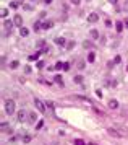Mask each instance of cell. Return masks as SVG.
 Segmentation results:
<instances>
[{"label":"cell","instance_id":"obj_27","mask_svg":"<svg viewBox=\"0 0 128 145\" xmlns=\"http://www.w3.org/2000/svg\"><path fill=\"white\" fill-rule=\"evenodd\" d=\"M66 49H73L75 47V41H70V43H66V46H65Z\"/></svg>","mask_w":128,"mask_h":145},{"label":"cell","instance_id":"obj_5","mask_svg":"<svg viewBox=\"0 0 128 145\" xmlns=\"http://www.w3.org/2000/svg\"><path fill=\"white\" fill-rule=\"evenodd\" d=\"M18 121H19V122L26 121V111H24V109H21V111L18 113Z\"/></svg>","mask_w":128,"mask_h":145},{"label":"cell","instance_id":"obj_43","mask_svg":"<svg viewBox=\"0 0 128 145\" xmlns=\"http://www.w3.org/2000/svg\"><path fill=\"white\" fill-rule=\"evenodd\" d=\"M125 114H127V116H128V109H127V111H123V116H125Z\"/></svg>","mask_w":128,"mask_h":145},{"label":"cell","instance_id":"obj_7","mask_svg":"<svg viewBox=\"0 0 128 145\" xmlns=\"http://www.w3.org/2000/svg\"><path fill=\"white\" fill-rule=\"evenodd\" d=\"M107 132H109L110 135L117 137V139H120V137H122V134H120V132H117V130H115V129H112V127H110V129H107Z\"/></svg>","mask_w":128,"mask_h":145},{"label":"cell","instance_id":"obj_15","mask_svg":"<svg viewBox=\"0 0 128 145\" xmlns=\"http://www.w3.org/2000/svg\"><path fill=\"white\" fill-rule=\"evenodd\" d=\"M89 34H91V38L97 39V38H99V31H97V29H91V31H89Z\"/></svg>","mask_w":128,"mask_h":145},{"label":"cell","instance_id":"obj_25","mask_svg":"<svg viewBox=\"0 0 128 145\" xmlns=\"http://www.w3.org/2000/svg\"><path fill=\"white\" fill-rule=\"evenodd\" d=\"M41 26H42V25H41V21H36V23H34V31H39V29H41Z\"/></svg>","mask_w":128,"mask_h":145},{"label":"cell","instance_id":"obj_29","mask_svg":"<svg viewBox=\"0 0 128 145\" xmlns=\"http://www.w3.org/2000/svg\"><path fill=\"white\" fill-rule=\"evenodd\" d=\"M83 46H84V47H92V43H91V41H84Z\"/></svg>","mask_w":128,"mask_h":145},{"label":"cell","instance_id":"obj_34","mask_svg":"<svg viewBox=\"0 0 128 145\" xmlns=\"http://www.w3.org/2000/svg\"><path fill=\"white\" fill-rule=\"evenodd\" d=\"M36 67H37V69H44V62H37Z\"/></svg>","mask_w":128,"mask_h":145},{"label":"cell","instance_id":"obj_39","mask_svg":"<svg viewBox=\"0 0 128 145\" xmlns=\"http://www.w3.org/2000/svg\"><path fill=\"white\" fill-rule=\"evenodd\" d=\"M117 2H119V0H109V3H112V5H115Z\"/></svg>","mask_w":128,"mask_h":145},{"label":"cell","instance_id":"obj_10","mask_svg":"<svg viewBox=\"0 0 128 145\" xmlns=\"http://www.w3.org/2000/svg\"><path fill=\"white\" fill-rule=\"evenodd\" d=\"M28 34H29V29H28V28H19V36H23V38H26Z\"/></svg>","mask_w":128,"mask_h":145},{"label":"cell","instance_id":"obj_32","mask_svg":"<svg viewBox=\"0 0 128 145\" xmlns=\"http://www.w3.org/2000/svg\"><path fill=\"white\" fill-rule=\"evenodd\" d=\"M23 142H24V144L31 142V137H29V135H24V137H23Z\"/></svg>","mask_w":128,"mask_h":145},{"label":"cell","instance_id":"obj_3","mask_svg":"<svg viewBox=\"0 0 128 145\" xmlns=\"http://www.w3.org/2000/svg\"><path fill=\"white\" fill-rule=\"evenodd\" d=\"M13 23H15L16 26L21 28V25H23V18H21V15H15V16H13Z\"/></svg>","mask_w":128,"mask_h":145},{"label":"cell","instance_id":"obj_42","mask_svg":"<svg viewBox=\"0 0 128 145\" xmlns=\"http://www.w3.org/2000/svg\"><path fill=\"white\" fill-rule=\"evenodd\" d=\"M125 10H128V2H125V7H123Z\"/></svg>","mask_w":128,"mask_h":145},{"label":"cell","instance_id":"obj_24","mask_svg":"<svg viewBox=\"0 0 128 145\" xmlns=\"http://www.w3.org/2000/svg\"><path fill=\"white\" fill-rule=\"evenodd\" d=\"M94 60H96V55L92 54V52L91 54H88V62H94Z\"/></svg>","mask_w":128,"mask_h":145},{"label":"cell","instance_id":"obj_14","mask_svg":"<svg viewBox=\"0 0 128 145\" xmlns=\"http://www.w3.org/2000/svg\"><path fill=\"white\" fill-rule=\"evenodd\" d=\"M36 121H37V116H36V113H29V122H33V124H34Z\"/></svg>","mask_w":128,"mask_h":145},{"label":"cell","instance_id":"obj_18","mask_svg":"<svg viewBox=\"0 0 128 145\" xmlns=\"http://www.w3.org/2000/svg\"><path fill=\"white\" fill-rule=\"evenodd\" d=\"M63 67H65V62H60V60H58V62L55 64V67H54V69H57V70H60V69H63Z\"/></svg>","mask_w":128,"mask_h":145},{"label":"cell","instance_id":"obj_2","mask_svg":"<svg viewBox=\"0 0 128 145\" xmlns=\"http://www.w3.org/2000/svg\"><path fill=\"white\" fill-rule=\"evenodd\" d=\"M34 106H36V109L39 111V113H46V104H44L41 100L34 98Z\"/></svg>","mask_w":128,"mask_h":145},{"label":"cell","instance_id":"obj_38","mask_svg":"<svg viewBox=\"0 0 128 145\" xmlns=\"http://www.w3.org/2000/svg\"><path fill=\"white\" fill-rule=\"evenodd\" d=\"M71 3L73 5H80V0H71Z\"/></svg>","mask_w":128,"mask_h":145},{"label":"cell","instance_id":"obj_36","mask_svg":"<svg viewBox=\"0 0 128 145\" xmlns=\"http://www.w3.org/2000/svg\"><path fill=\"white\" fill-rule=\"evenodd\" d=\"M105 85H107V86H115V82H107Z\"/></svg>","mask_w":128,"mask_h":145},{"label":"cell","instance_id":"obj_40","mask_svg":"<svg viewBox=\"0 0 128 145\" xmlns=\"http://www.w3.org/2000/svg\"><path fill=\"white\" fill-rule=\"evenodd\" d=\"M44 3H47V5H49V3H52V0H44Z\"/></svg>","mask_w":128,"mask_h":145},{"label":"cell","instance_id":"obj_23","mask_svg":"<svg viewBox=\"0 0 128 145\" xmlns=\"http://www.w3.org/2000/svg\"><path fill=\"white\" fill-rule=\"evenodd\" d=\"M42 126H44V121H42V119H39V121H37V124H36V129L39 130V129H42Z\"/></svg>","mask_w":128,"mask_h":145},{"label":"cell","instance_id":"obj_26","mask_svg":"<svg viewBox=\"0 0 128 145\" xmlns=\"http://www.w3.org/2000/svg\"><path fill=\"white\" fill-rule=\"evenodd\" d=\"M73 144L75 145H86V144H84V140H81V139H75Z\"/></svg>","mask_w":128,"mask_h":145},{"label":"cell","instance_id":"obj_35","mask_svg":"<svg viewBox=\"0 0 128 145\" xmlns=\"http://www.w3.org/2000/svg\"><path fill=\"white\" fill-rule=\"evenodd\" d=\"M63 70H70V64H68V62H65V67H63Z\"/></svg>","mask_w":128,"mask_h":145},{"label":"cell","instance_id":"obj_11","mask_svg":"<svg viewBox=\"0 0 128 145\" xmlns=\"http://www.w3.org/2000/svg\"><path fill=\"white\" fill-rule=\"evenodd\" d=\"M55 44L57 46H66V41L63 38H55Z\"/></svg>","mask_w":128,"mask_h":145},{"label":"cell","instance_id":"obj_16","mask_svg":"<svg viewBox=\"0 0 128 145\" xmlns=\"http://www.w3.org/2000/svg\"><path fill=\"white\" fill-rule=\"evenodd\" d=\"M39 54H42V52H34V54L29 55L28 59H29V60H37V59H39Z\"/></svg>","mask_w":128,"mask_h":145},{"label":"cell","instance_id":"obj_28","mask_svg":"<svg viewBox=\"0 0 128 145\" xmlns=\"http://www.w3.org/2000/svg\"><path fill=\"white\" fill-rule=\"evenodd\" d=\"M10 7H11V8H18V7H19V3L16 2V0H15V2H11V3H10Z\"/></svg>","mask_w":128,"mask_h":145},{"label":"cell","instance_id":"obj_41","mask_svg":"<svg viewBox=\"0 0 128 145\" xmlns=\"http://www.w3.org/2000/svg\"><path fill=\"white\" fill-rule=\"evenodd\" d=\"M123 25H125V26H128V18L125 20V21H123Z\"/></svg>","mask_w":128,"mask_h":145},{"label":"cell","instance_id":"obj_31","mask_svg":"<svg viewBox=\"0 0 128 145\" xmlns=\"http://www.w3.org/2000/svg\"><path fill=\"white\" fill-rule=\"evenodd\" d=\"M49 52H50V47H49V46H46V47L42 49V54H49Z\"/></svg>","mask_w":128,"mask_h":145},{"label":"cell","instance_id":"obj_44","mask_svg":"<svg viewBox=\"0 0 128 145\" xmlns=\"http://www.w3.org/2000/svg\"><path fill=\"white\" fill-rule=\"evenodd\" d=\"M31 2H34V3H36V2H39V0H31Z\"/></svg>","mask_w":128,"mask_h":145},{"label":"cell","instance_id":"obj_20","mask_svg":"<svg viewBox=\"0 0 128 145\" xmlns=\"http://www.w3.org/2000/svg\"><path fill=\"white\" fill-rule=\"evenodd\" d=\"M7 130H10V126L7 122H2V132H7Z\"/></svg>","mask_w":128,"mask_h":145},{"label":"cell","instance_id":"obj_19","mask_svg":"<svg viewBox=\"0 0 128 145\" xmlns=\"http://www.w3.org/2000/svg\"><path fill=\"white\" fill-rule=\"evenodd\" d=\"M0 16H2V18H7V16H8V10H7V8H2V11H0Z\"/></svg>","mask_w":128,"mask_h":145},{"label":"cell","instance_id":"obj_17","mask_svg":"<svg viewBox=\"0 0 128 145\" xmlns=\"http://www.w3.org/2000/svg\"><path fill=\"white\" fill-rule=\"evenodd\" d=\"M19 67V62L18 60H13V62H10V69H18Z\"/></svg>","mask_w":128,"mask_h":145},{"label":"cell","instance_id":"obj_22","mask_svg":"<svg viewBox=\"0 0 128 145\" xmlns=\"http://www.w3.org/2000/svg\"><path fill=\"white\" fill-rule=\"evenodd\" d=\"M37 47H39V49H44V47H46V41H42V39L37 41Z\"/></svg>","mask_w":128,"mask_h":145},{"label":"cell","instance_id":"obj_6","mask_svg":"<svg viewBox=\"0 0 128 145\" xmlns=\"http://www.w3.org/2000/svg\"><path fill=\"white\" fill-rule=\"evenodd\" d=\"M52 26H54V21H52V20H47V21L42 23V28H44V29H50Z\"/></svg>","mask_w":128,"mask_h":145},{"label":"cell","instance_id":"obj_45","mask_svg":"<svg viewBox=\"0 0 128 145\" xmlns=\"http://www.w3.org/2000/svg\"><path fill=\"white\" fill-rule=\"evenodd\" d=\"M16 2H18V3H21V2H23V0H16Z\"/></svg>","mask_w":128,"mask_h":145},{"label":"cell","instance_id":"obj_8","mask_svg":"<svg viewBox=\"0 0 128 145\" xmlns=\"http://www.w3.org/2000/svg\"><path fill=\"white\" fill-rule=\"evenodd\" d=\"M13 25H15V23H13V21H10V20H5V21H3V28H5L8 33H10V28L13 26Z\"/></svg>","mask_w":128,"mask_h":145},{"label":"cell","instance_id":"obj_9","mask_svg":"<svg viewBox=\"0 0 128 145\" xmlns=\"http://www.w3.org/2000/svg\"><path fill=\"white\" fill-rule=\"evenodd\" d=\"M109 108L110 109H117V108H119V101H117V100H110L109 101Z\"/></svg>","mask_w":128,"mask_h":145},{"label":"cell","instance_id":"obj_37","mask_svg":"<svg viewBox=\"0 0 128 145\" xmlns=\"http://www.w3.org/2000/svg\"><path fill=\"white\" fill-rule=\"evenodd\" d=\"M78 69H84V62H80V64H78Z\"/></svg>","mask_w":128,"mask_h":145},{"label":"cell","instance_id":"obj_13","mask_svg":"<svg viewBox=\"0 0 128 145\" xmlns=\"http://www.w3.org/2000/svg\"><path fill=\"white\" fill-rule=\"evenodd\" d=\"M54 80H55V83H57V85H60V86H63V82H62L63 78H62L60 75H55V77H54Z\"/></svg>","mask_w":128,"mask_h":145},{"label":"cell","instance_id":"obj_12","mask_svg":"<svg viewBox=\"0 0 128 145\" xmlns=\"http://www.w3.org/2000/svg\"><path fill=\"white\" fill-rule=\"evenodd\" d=\"M123 26H125V25H123V21H117V23H115V29H117L119 33L123 31Z\"/></svg>","mask_w":128,"mask_h":145},{"label":"cell","instance_id":"obj_30","mask_svg":"<svg viewBox=\"0 0 128 145\" xmlns=\"http://www.w3.org/2000/svg\"><path fill=\"white\" fill-rule=\"evenodd\" d=\"M122 62V57L120 55H115V59H114V64H120Z\"/></svg>","mask_w":128,"mask_h":145},{"label":"cell","instance_id":"obj_4","mask_svg":"<svg viewBox=\"0 0 128 145\" xmlns=\"http://www.w3.org/2000/svg\"><path fill=\"white\" fill-rule=\"evenodd\" d=\"M97 20H99V15H97V13H91V15L88 16V21H89V23H96Z\"/></svg>","mask_w":128,"mask_h":145},{"label":"cell","instance_id":"obj_21","mask_svg":"<svg viewBox=\"0 0 128 145\" xmlns=\"http://www.w3.org/2000/svg\"><path fill=\"white\" fill-rule=\"evenodd\" d=\"M73 80H75V83H83V80H84V78H83L81 75H76Z\"/></svg>","mask_w":128,"mask_h":145},{"label":"cell","instance_id":"obj_46","mask_svg":"<svg viewBox=\"0 0 128 145\" xmlns=\"http://www.w3.org/2000/svg\"><path fill=\"white\" fill-rule=\"evenodd\" d=\"M127 72H128V65H127Z\"/></svg>","mask_w":128,"mask_h":145},{"label":"cell","instance_id":"obj_33","mask_svg":"<svg viewBox=\"0 0 128 145\" xmlns=\"http://www.w3.org/2000/svg\"><path fill=\"white\" fill-rule=\"evenodd\" d=\"M46 106H49L50 109H54V103H52V101H47V103H46Z\"/></svg>","mask_w":128,"mask_h":145},{"label":"cell","instance_id":"obj_1","mask_svg":"<svg viewBox=\"0 0 128 145\" xmlns=\"http://www.w3.org/2000/svg\"><path fill=\"white\" fill-rule=\"evenodd\" d=\"M5 111H7L8 116L15 113V101H13V100H7V101H5Z\"/></svg>","mask_w":128,"mask_h":145}]
</instances>
